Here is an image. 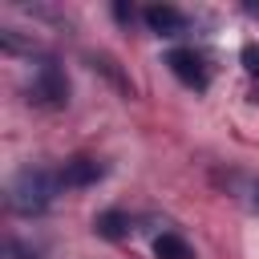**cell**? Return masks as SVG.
I'll list each match as a JSON object with an SVG mask.
<instances>
[{
	"label": "cell",
	"instance_id": "cell-1",
	"mask_svg": "<svg viewBox=\"0 0 259 259\" xmlns=\"http://www.w3.org/2000/svg\"><path fill=\"white\" fill-rule=\"evenodd\" d=\"M8 202H12L20 214H36V210H45V206L53 202V178H49V170H40V166H24V170L12 178V186H8Z\"/></svg>",
	"mask_w": 259,
	"mask_h": 259
},
{
	"label": "cell",
	"instance_id": "cell-2",
	"mask_svg": "<svg viewBox=\"0 0 259 259\" xmlns=\"http://www.w3.org/2000/svg\"><path fill=\"white\" fill-rule=\"evenodd\" d=\"M32 97L40 101V105H65L69 101V81H65V73L57 69V65H40L36 69V77H32Z\"/></svg>",
	"mask_w": 259,
	"mask_h": 259
},
{
	"label": "cell",
	"instance_id": "cell-3",
	"mask_svg": "<svg viewBox=\"0 0 259 259\" xmlns=\"http://www.w3.org/2000/svg\"><path fill=\"white\" fill-rule=\"evenodd\" d=\"M166 65L174 69V77H178L182 85H190V89H206V69H202V57H198V53H190V49H174V53L166 57Z\"/></svg>",
	"mask_w": 259,
	"mask_h": 259
},
{
	"label": "cell",
	"instance_id": "cell-4",
	"mask_svg": "<svg viewBox=\"0 0 259 259\" xmlns=\"http://www.w3.org/2000/svg\"><path fill=\"white\" fill-rule=\"evenodd\" d=\"M146 24H150L158 36H178V32L186 28V16H182L178 8H170V4H150V8H146Z\"/></svg>",
	"mask_w": 259,
	"mask_h": 259
},
{
	"label": "cell",
	"instance_id": "cell-5",
	"mask_svg": "<svg viewBox=\"0 0 259 259\" xmlns=\"http://www.w3.org/2000/svg\"><path fill=\"white\" fill-rule=\"evenodd\" d=\"M101 178V166L93 162V158H73V162H65V170H61V182L65 186H89V182H97Z\"/></svg>",
	"mask_w": 259,
	"mask_h": 259
},
{
	"label": "cell",
	"instance_id": "cell-6",
	"mask_svg": "<svg viewBox=\"0 0 259 259\" xmlns=\"http://www.w3.org/2000/svg\"><path fill=\"white\" fill-rule=\"evenodd\" d=\"M93 227H97V235H101V239H121L130 223H125V214H121V210H105V214H97V223H93Z\"/></svg>",
	"mask_w": 259,
	"mask_h": 259
},
{
	"label": "cell",
	"instance_id": "cell-7",
	"mask_svg": "<svg viewBox=\"0 0 259 259\" xmlns=\"http://www.w3.org/2000/svg\"><path fill=\"white\" fill-rule=\"evenodd\" d=\"M154 255H158V259H190V247H186L178 235H158V239H154Z\"/></svg>",
	"mask_w": 259,
	"mask_h": 259
},
{
	"label": "cell",
	"instance_id": "cell-8",
	"mask_svg": "<svg viewBox=\"0 0 259 259\" xmlns=\"http://www.w3.org/2000/svg\"><path fill=\"white\" fill-rule=\"evenodd\" d=\"M243 61H247V69L259 77V49H255V45H251V49H243Z\"/></svg>",
	"mask_w": 259,
	"mask_h": 259
},
{
	"label": "cell",
	"instance_id": "cell-9",
	"mask_svg": "<svg viewBox=\"0 0 259 259\" xmlns=\"http://www.w3.org/2000/svg\"><path fill=\"white\" fill-rule=\"evenodd\" d=\"M255 206H259V194H255Z\"/></svg>",
	"mask_w": 259,
	"mask_h": 259
}]
</instances>
